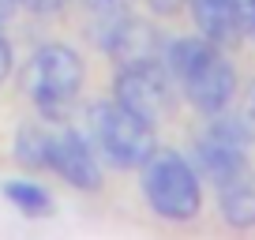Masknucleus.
<instances>
[{
	"label": "nucleus",
	"instance_id": "nucleus-1",
	"mask_svg": "<svg viewBox=\"0 0 255 240\" xmlns=\"http://www.w3.org/2000/svg\"><path fill=\"white\" fill-rule=\"evenodd\" d=\"M161 60H165L176 90L199 113H222L233 102L237 72L222 56V45L207 38H176L173 45L161 49Z\"/></svg>",
	"mask_w": 255,
	"mask_h": 240
},
{
	"label": "nucleus",
	"instance_id": "nucleus-2",
	"mask_svg": "<svg viewBox=\"0 0 255 240\" xmlns=\"http://www.w3.org/2000/svg\"><path fill=\"white\" fill-rule=\"evenodd\" d=\"M87 131H90V146L117 169H139L158 150L154 146V124H146L143 117L124 109L117 98L90 105Z\"/></svg>",
	"mask_w": 255,
	"mask_h": 240
},
{
	"label": "nucleus",
	"instance_id": "nucleus-3",
	"mask_svg": "<svg viewBox=\"0 0 255 240\" xmlns=\"http://www.w3.org/2000/svg\"><path fill=\"white\" fill-rule=\"evenodd\" d=\"M83 87V60L68 45H41L23 68V90L45 117L64 120Z\"/></svg>",
	"mask_w": 255,
	"mask_h": 240
},
{
	"label": "nucleus",
	"instance_id": "nucleus-4",
	"mask_svg": "<svg viewBox=\"0 0 255 240\" xmlns=\"http://www.w3.org/2000/svg\"><path fill=\"white\" fill-rule=\"evenodd\" d=\"M143 192L154 214L169 222H191L199 214V173L176 150H154L143 161Z\"/></svg>",
	"mask_w": 255,
	"mask_h": 240
},
{
	"label": "nucleus",
	"instance_id": "nucleus-5",
	"mask_svg": "<svg viewBox=\"0 0 255 240\" xmlns=\"http://www.w3.org/2000/svg\"><path fill=\"white\" fill-rule=\"evenodd\" d=\"M173 94H176V83L161 56L143 60V64H124L117 75V102L124 109H131L135 117H143L146 124H158L173 109Z\"/></svg>",
	"mask_w": 255,
	"mask_h": 240
},
{
	"label": "nucleus",
	"instance_id": "nucleus-6",
	"mask_svg": "<svg viewBox=\"0 0 255 240\" xmlns=\"http://www.w3.org/2000/svg\"><path fill=\"white\" fill-rule=\"evenodd\" d=\"M244 146H248V124L240 117L210 124V131L195 143V173H203L214 188H225L240 176H252Z\"/></svg>",
	"mask_w": 255,
	"mask_h": 240
},
{
	"label": "nucleus",
	"instance_id": "nucleus-7",
	"mask_svg": "<svg viewBox=\"0 0 255 240\" xmlns=\"http://www.w3.org/2000/svg\"><path fill=\"white\" fill-rule=\"evenodd\" d=\"M49 169L72 188H83V192L102 188V169H98L94 146H90V139H83L72 128L49 131Z\"/></svg>",
	"mask_w": 255,
	"mask_h": 240
},
{
	"label": "nucleus",
	"instance_id": "nucleus-8",
	"mask_svg": "<svg viewBox=\"0 0 255 240\" xmlns=\"http://www.w3.org/2000/svg\"><path fill=\"white\" fill-rule=\"evenodd\" d=\"M102 49L124 68V64H143V60L161 56V38L143 19H131L124 11H109L105 30H102Z\"/></svg>",
	"mask_w": 255,
	"mask_h": 240
},
{
	"label": "nucleus",
	"instance_id": "nucleus-9",
	"mask_svg": "<svg viewBox=\"0 0 255 240\" xmlns=\"http://www.w3.org/2000/svg\"><path fill=\"white\" fill-rule=\"evenodd\" d=\"M191 19L199 26V38L214 45H233L240 38V23L229 0H191Z\"/></svg>",
	"mask_w": 255,
	"mask_h": 240
},
{
	"label": "nucleus",
	"instance_id": "nucleus-10",
	"mask_svg": "<svg viewBox=\"0 0 255 240\" xmlns=\"http://www.w3.org/2000/svg\"><path fill=\"white\" fill-rule=\"evenodd\" d=\"M218 199H222V218L233 229L255 225V180L252 176H240L233 184L218 188Z\"/></svg>",
	"mask_w": 255,
	"mask_h": 240
},
{
	"label": "nucleus",
	"instance_id": "nucleus-11",
	"mask_svg": "<svg viewBox=\"0 0 255 240\" xmlns=\"http://www.w3.org/2000/svg\"><path fill=\"white\" fill-rule=\"evenodd\" d=\"M15 158L30 169H49V131L23 128L15 135Z\"/></svg>",
	"mask_w": 255,
	"mask_h": 240
},
{
	"label": "nucleus",
	"instance_id": "nucleus-12",
	"mask_svg": "<svg viewBox=\"0 0 255 240\" xmlns=\"http://www.w3.org/2000/svg\"><path fill=\"white\" fill-rule=\"evenodd\" d=\"M4 195H8L23 214H34V218L49 214V207H53L49 192H45V188H38V184H30V180H11V184L4 188Z\"/></svg>",
	"mask_w": 255,
	"mask_h": 240
},
{
	"label": "nucleus",
	"instance_id": "nucleus-13",
	"mask_svg": "<svg viewBox=\"0 0 255 240\" xmlns=\"http://www.w3.org/2000/svg\"><path fill=\"white\" fill-rule=\"evenodd\" d=\"M233 11H237L240 34H255V0H229Z\"/></svg>",
	"mask_w": 255,
	"mask_h": 240
},
{
	"label": "nucleus",
	"instance_id": "nucleus-14",
	"mask_svg": "<svg viewBox=\"0 0 255 240\" xmlns=\"http://www.w3.org/2000/svg\"><path fill=\"white\" fill-rule=\"evenodd\" d=\"M90 11H98V15H109V11H124L128 0H83Z\"/></svg>",
	"mask_w": 255,
	"mask_h": 240
},
{
	"label": "nucleus",
	"instance_id": "nucleus-15",
	"mask_svg": "<svg viewBox=\"0 0 255 240\" xmlns=\"http://www.w3.org/2000/svg\"><path fill=\"white\" fill-rule=\"evenodd\" d=\"M30 11H38V15H49V11H56L64 4V0H23Z\"/></svg>",
	"mask_w": 255,
	"mask_h": 240
},
{
	"label": "nucleus",
	"instance_id": "nucleus-16",
	"mask_svg": "<svg viewBox=\"0 0 255 240\" xmlns=\"http://www.w3.org/2000/svg\"><path fill=\"white\" fill-rule=\"evenodd\" d=\"M8 72H11V45L0 38V83L8 79Z\"/></svg>",
	"mask_w": 255,
	"mask_h": 240
},
{
	"label": "nucleus",
	"instance_id": "nucleus-17",
	"mask_svg": "<svg viewBox=\"0 0 255 240\" xmlns=\"http://www.w3.org/2000/svg\"><path fill=\"white\" fill-rule=\"evenodd\" d=\"M244 124H255V87H252V94H248V105H244Z\"/></svg>",
	"mask_w": 255,
	"mask_h": 240
},
{
	"label": "nucleus",
	"instance_id": "nucleus-18",
	"mask_svg": "<svg viewBox=\"0 0 255 240\" xmlns=\"http://www.w3.org/2000/svg\"><path fill=\"white\" fill-rule=\"evenodd\" d=\"M176 4H180V0H150V8H154V11H173Z\"/></svg>",
	"mask_w": 255,
	"mask_h": 240
}]
</instances>
